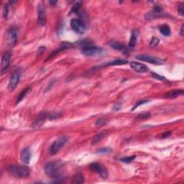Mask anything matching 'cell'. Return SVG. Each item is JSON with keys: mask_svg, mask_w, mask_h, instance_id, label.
<instances>
[{"mask_svg": "<svg viewBox=\"0 0 184 184\" xmlns=\"http://www.w3.org/2000/svg\"><path fill=\"white\" fill-rule=\"evenodd\" d=\"M81 53L86 56H94L100 55L104 52V49L100 47L95 46L94 45H88V46L81 47Z\"/></svg>", "mask_w": 184, "mask_h": 184, "instance_id": "cell-3", "label": "cell"}, {"mask_svg": "<svg viewBox=\"0 0 184 184\" xmlns=\"http://www.w3.org/2000/svg\"><path fill=\"white\" fill-rule=\"evenodd\" d=\"M122 108V105L120 104H115L114 106H113L112 110L114 111H118L119 110H121Z\"/></svg>", "mask_w": 184, "mask_h": 184, "instance_id": "cell-35", "label": "cell"}, {"mask_svg": "<svg viewBox=\"0 0 184 184\" xmlns=\"http://www.w3.org/2000/svg\"><path fill=\"white\" fill-rule=\"evenodd\" d=\"M104 138V133H99V134H96V135L93 138V139H92L91 144L92 145L97 144V143L100 142V141H101Z\"/></svg>", "mask_w": 184, "mask_h": 184, "instance_id": "cell-24", "label": "cell"}, {"mask_svg": "<svg viewBox=\"0 0 184 184\" xmlns=\"http://www.w3.org/2000/svg\"><path fill=\"white\" fill-rule=\"evenodd\" d=\"M84 182V177L82 173H77L72 178L73 183H83Z\"/></svg>", "mask_w": 184, "mask_h": 184, "instance_id": "cell-23", "label": "cell"}, {"mask_svg": "<svg viewBox=\"0 0 184 184\" xmlns=\"http://www.w3.org/2000/svg\"><path fill=\"white\" fill-rule=\"evenodd\" d=\"M18 29L16 27H11L9 28L7 34V42L10 46H14L18 39Z\"/></svg>", "mask_w": 184, "mask_h": 184, "instance_id": "cell-7", "label": "cell"}, {"mask_svg": "<svg viewBox=\"0 0 184 184\" xmlns=\"http://www.w3.org/2000/svg\"><path fill=\"white\" fill-rule=\"evenodd\" d=\"M20 74H19L18 72L14 73L10 78L9 83H8V86H7L8 89L10 90L14 89V88L17 86V85L18 84L19 82H20Z\"/></svg>", "mask_w": 184, "mask_h": 184, "instance_id": "cell-13", "label": "cell"}, {"mask_svg": "<svg viewBox=\"0 0 184 184\" xmlns=\"http://www.w3.org/2000/svg\"><path fill=\"white\" fill-rule=\"evenodd\" d=\"M10 58H11V53H10V52H6L3 55L1 62V69L2 74L7 72L8 68H9Z\"/></svg>", "mask_w": 184, "mask_h": 184, "instance_id": "cell-11", "label": "cell"}, {"mask_svg": "<svg viewBox=\"0 0 184 184\" xmlns=\"http://www.w3.org/2000/svg\"><path fill=\"white\" fill-rule=\"evenodd\" d=\"M134 158H135V155H132V156H128V157L122 158L119 159V160L122 162H125V163H130L132 161H133Z\"/></svg>", "mask_w": 184, "mask_h": 184, "instance_id": "cell-26", "label": "cell"}, {"mask_svg": "<svg viewBox=\"0 0 184 184\" xmlns=\"http://www.w3.org/2000/svg\"><path fill=\"white\" fill-rule=\"evenodd\" d=\"M63 168V163L58 160H53V161L48 162L45 166V173L48 176L53 179L63 178L61 175V171Z\"/></svg>", "mask_w": 184, "mask_h": 184, "instance_id": "cell-1", "label": "cell"}, {"mask_svg": "<svg viewBox=\"0 0 184 184\" xmlns=\"http://www.w3.org/2000/svg\"><path fill=\"white\" fill-rule=\"evenodd\" d=\"M46 22V10L42 4H39L38 7V23L40 26H43Z\"/></svg>", "mask_w": 184, "mask_h": 184, "instance_id": "cell-10", "label": "cell"}, {"mask_svg": "<svg viewBox=\"0 0 184 184\" xmlns=\"http://www.w3.org/2000/svg\"><path fill=\"white\" fill-rule=\"evenodd\" d=\"M108 120L105 118H99L95 122V125L97 127H102V126L105 125L106 123H107Z\"/></svg>", "mask_w": 184, "mask_h": 184, "instance_id": "cell-27", "label": "cell"}, {"mask_svg": "<svg viewBox=\"0 0 184 184\" xmlns=\"http://www.w3.org/2000/svg\"><path fill=\"white\" fill-rule=\"evenodd\" d=\"M30 91V87H27V88H25L24 90H22V91L20 93V94L18 95V98H17L16 104H18L19 103H20V102L25 97V96H26L27 94L29 93Z\"/></svg>", "mask_w": 184, "mask_h": 184, "instance_id": "cell-22", "label": "cell"}, {"mask_svg": "<svg viewBox=\"0 0 184 184\" xmlns=\"http://www.w3.org/2000/svg\"><path fill=\"white\" fill-rule=\"evenodd\" d=\"M158 43H159V39L155 37H153V38H152L151 41H150V48H154V47H156L158 45Z\"/></svg>", "mask_w": 184, "mask_h": 184, "instance_id": "cell-30", "label": "cell"}, {"mask_svg": "<svg viewBox=\"0 0 184 184\" xmlns=\"http://www.w3.org/2000/svg\"><path fill=\"white\" fill-rule=\"evenodd\" d=\"M159 30L160 33L162 34L163 36H166V37H168L170 35L171 30L170 27L168 26V25H162L159 27Z\"/></svg>", "mask_w": 184, "mask_h": 184, "instance_id": "cell-21", "label": "cell"}, {"mask_svg": "<svg viewBox=\"0 0 184 184\" xmlns=\"http://www.w3.org/2000/svg\"><path fill=\"white\" fill-rule=\"evenodd\" d=\"M8 14H9V6L8 5H5L3 7V17L5 19L7 18Z\"/></svg>", "mask_w": 184, "mask_h": 184, "instance_id": "cell-33", "label": "cell"}, {"mask_svg": "<svg viewBox=\"0 0 184 184\" xmlns=\"http://www.w3.org/2000/svg\"><path fill=\"white\" fill-rule=\"evenodd\" d=\"M170 132H166L162 134L161 138H167V137H168L169 135H170Z\"/></svg>", "mask_w": 184, "mask_h": 184, "instance_id": "cell-37", "label": "cell"}, {"mask_svg": "<svg viewBox=\"0 0 184 184\" xmlns=\"http://www.w3.org/2000/svg\"><path fill=\"white\" fill-rule=\"evenodd\" d=\"M150 76L153 77V78L155 79H157V80H159V81H166V79L165 78L164 76H161V75H159L158 74H156V73H153L152 72L150 74Z\"/></svg>", "mask_w": 184, "mask_h": 184, "instance_id": "cell-28", "label": "cell"}, {"mask_svg": "<svg viewBox=\"0 0 184 184\" xmlns=\"http://www.w3.org/2000/svg\"><path fill=\"white\" fill-rule=\"evenodd\" d=\"M139 33H140V32H139V30H134L132 31L129 45H128V47H129V48H132L135 46V45L137 43V40H138V37L139 35Z\"/></svg>", "mask_w": 184, "mask_h": 184, "instance_id": "cell-17", "label": "cell"}, {"mask_svg": "<svg viewBox=\"0 0 184 184\" xmlns=\"http://www.w3.org/2000/svg\"><path fill=\"white\" fill-rule=\"evenodd\" d=\"M150 116H151V114L150 112L142 113V114L138 115V116L135 117V120L141 121V120H143V119L149 118V117H150Z\"/></svg>", "mask_w": 184, "mask_h": 184, "instance_id": "cell-25", "label": "cell"}, {"mask_svg": "<svg viewBox=\"0 0 184 184\" xmlns=\"http://www.w3.org/2000/svg\"><path fill=\"white\" fill-rule=\"evenodd\" d=\"M130 67L138 73H146L148 71V68L144 64L138 63L135 61H132L130 63Z\"/></svg>", "mask_w": 184, "mask_h": 184, "instance_id": "cell-14", "label": "cell"}, {"mask_svg": "<svg viewBox=\"0 0 184 184\" xmlns=\"http://www.w3.org/2000/svg\"><path fill=\"white\" fill-rule=\"evenodd\" d=\"M49 117V114L47 112H41L38 116L36 117V119L34 120V122L32 124V127L34 129H38L42 127L46 119Z\"/></svg>", "mask_w": 184, "mask_h": 184, "instance_id": "cell-9", "label": "cell"}, {"mask_svg": "<svg viewBox=\"0 0 184 184\" xmlns=\"http://www.w3.org/2000/svg\"><path fill=\"white\" fill-rule=\"evenodd\" d=\"M7 170L10 175L20 178L28 177L30 173L28 167L25 166H10L8 167Z\"/></svg>", "mask_w": 184, "mask_h": 184, "instance_id": "cell-2", "label": "cell"}, {"mask_svg": "<svg viewBox=\"0 0 184 184\" xmlns=\"http://www.w3.org/2000/svg\"><path fill=\"white\" fill-rule=\"evenodd\" d=\"M181 35H183V25H182L181 28Z\"/></svg>", "mask_w": 184, "mask_h": 184, "instance_id": "cell-39", "label": "cell"}, {"mask_svg": "<svg viewBox=\"0 0 184 184\" xmlns=\"http://www.w3.org/2000/svg\"><path fill=\"white\" fill-rule=\"evenodd\" d=\"M165 14L163 11H162V9L159 6H156V7H154L153 11L148 12V13L146 14L145 15V19L146 20H151V19L156 18L158 17H162L164 16Z\"/></svg>", "mask_w": 184, "mask_h": 184, "instance_id": "cell-12", "label": "cell"}, {"mask_svg": "<svg viewBox=\"0 0 184 184\" xmlns=\"http://www.w3.org/2000/svg\"><path fill=\"white\" fill-rule=\"evenodd\" d=\"M81 7V4L80 3H77L75 4V5L73 6V7L70 10V11L69 12V14H72V13H76L77 12H78L79 9Z\"/></svg>", "mask_w": 184, "mask_h": 184, "instance_id": "cell-29", "label": "cell"}, {"mask_svg": "<svg viewBox=\"0 0 184 184\" xmlns=\"http://www.w3.org/2000/svg\"><path fill=\"white\" fill-rule=\"evenodd\" d=\"M31 157H32V154L30 152V150L29 148H24L21 152V155H20V158L21 160H22L23 163L25 164H29L30 162V160H31Z\"/></svg>", "mask_w": 184, "mask_h": 184, "instance_id": "cell-16", "label": "cell"}, {"mask_svg": "<svg viewBox=\"0 0 184 184\" xmlns=\"http://www.w3.org/2000/svg\"><path fill=\"white\" fill-rule=\"evenodd\" d=\"M70 27L77 34H83L86 31V25L81 19L74 18L70 20Z\"/></svg>", "mask_w": 184, "mask_h": 184, "instance_id": "cell-6", "label": "cell"}, {"mask_svg": "<svg viewBox=\"0 0 184 184\" xmlns=\"http://www.w3.org/2000/svg\"><path fill=\"white\" fill-rule=\"evenodd\" d=\"M128 63V61L127 60H124V59H118V60H116V61H112V62H110V63H104L103 65L100 66L98 67L97 66V68H100V67H103V66H121V65H125V64L127 63Z\"/></svg>", "mask_w": 184, "mask_h": 184, "instance_id": "cell-19", "label": "cell"}, {"mask_svg": "<svg viewBox=\"0 0 184 184\" xmlns=\"http://www.w3.org/2000/svg\"><path fill=\"white\" fill-rule=\"evenodd\" d=\"M70 47H71V44L68 43V42H64V43H63V44L61 45V46L60 47V48L58 49V50L53 51V52L52 53H51V54L50 55H49L48 58V59H47L46 61H48L49 59L52 58L53 56H54V55H56L57 53H59L60 52H61V51H63L64 50H66V49L69 48H70Z\"/></svg>", "mask_w": 184, "mask_h": 184, "instance_id": "cell-18", "label": "cell"}, {"mask_svg": "<svg viewBox=\"0 0 184 184\" xmlns=\"http://www.w3.org/2000/svg\"><path fill=\"white\" fill-rule=\"evenodd\" d=\"M136 58L142 61L148 62V63L154 64V65H162L164 63V61L162 60L147 55H136Z\"/></svg>", "mask_w": 184, "mask_h": 184, "instance_id": "cell-8", "label": "cell"}, {"mask_svg": "<svg viewBox=\"0 0 184 184\" xmlns=\"http://www.w3.org/2000/svg\"><path fill=\"white\" fill-rule=\"evenodd\" d=\"M150 102L149 100H147V99L141 100V101L138 102V103H136V104H135V105L134 106V107H133V108H132V111H134V110H135L136 108H138V106H140V105H142L143 104H146V103H147V102Z\"/></svg>", "mask_w": 184, "mask_h": 184, "instance_id": "cell-32", "label": "cell"}, {"mask_svg": "<svg viewBox=\"0 0 184 184\" xmlns=\"http://www.w3.org/2000/svg\"><path fill=\"white\" fill-rule=\"evenodd\" d=\"M89 169L93 172L99 174L102 178L108 177V171L106 167L99 162H92L89 165Z\"/></svg>", "mask_w": 184, "mask_h": 184, "instance_id": "cell-5", "label": "cell"}, {"mask_svg": "<svg viewBox=\"0 0 184 184\" xmlns=\"http://www.w3.org/2000/svg\"><path fill=\"white\" fill-rule=\"evenodd\" d=\"M68 140V137L66 136H61L56 139V140L51 144L50 148H49V152H50L51 155H55V154H56L58 152L66 145Z\"/></svg>", "mask_w": 184, "mask_h": 184, "instance_id": "cell-4", "label": "cell"}, {"mask_svg": "<svg viewBox=\"0 0 184 184\" xmlns=\"http://www.w3.org/2000/svg\"><path fill=\"white\" fill-rule=\"evenodd\" d=\"M49 3H50V5H55V4L57 3V1H50V2H49Z\"/></svg>", "mask_w": 184, "mask_h": 184, "instance_id": "cell-38", "label": "cell"}, {"mask_svg": "<svg viewBox=\"0 0 184 184\" xmlns=\"http://www.w3.org/2000/svg\"><path fill=\"white\" fill-rule=\"evenodd\" d=\"M109 44H110L111 48H112L116 50L122 51V52H127V51H129L128 47L126 46L125 45H124L123 43L116 41V40H111Z\"/></svg>", "mask_w": 184, "mask_h": 184, "instance_id": "cell-15", "label": "cell"}, {"mask_svg": "<svg viewBox=\"0 0 184 184\" xmlns=\"http://www.w3.org/2000/svg\"><path fill=\"white\" fill-rule=\"evenodd\" d=\"M45 50H46V48L45 47H40V48H39V49H38V55H42V53H44Z\"/></svg>", "mask_w": 184, "mask_h": 184, "instance_id": "cell-36", "label": "cell"}, {"mask_svg": "<svg viewBox=\"0 0 184 184\" xmlns=\"http://www.w3.org/2000/svg\"><path fill=\"white\" fill-rule=\"evenodd\" d=\"M178 12L180 15L183 16L184 14V3L182 2L178 5Z\"/></svg>", "mask_w": 184, "mask_h": 184, "instance_id": "cell-34", "label": "cell"}, {"mask_svg": "<svg viewBox=\"0 0 184 184\" xmlns=\"http://www.w3.org/2000/svg\"><path fill=\"white\" fill-rule=\"evenodd\" d=\"M183 90L181 89H175L173 90V91H169L168 94H166V97L168 99H175L179 96L183 95Z\"/></svg>", "mask_w": 184, "mask_h": 184, "instance_id": "cell-20", "label": "cell"}, {"mask_svg": "<svg viewBox=\"0 0 184 184\" xmlns=\"http://www.w3.org/2000/svg\"><path fill=\"white\" fill-rule=\"evenodd\" d=\"M112 152V149L109 148V147H104V148H101L99 150H98L97 151V153H99V154H106V153H109Z\"/></svg>", "mask_w": 184, "mask_h": 184, "instance_id": "cell-31", "label": "cell"}]
</instances>
